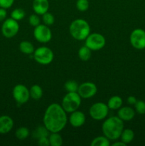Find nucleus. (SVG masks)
<instances>
[{"instance_id":"nucleus-20","label":"nucleus","mask_w":145,"mask_h":146,"mask_svg":"<svg viewBox=\"0 0 145 146\" xmlns=\"http://www.w3.org/2000/svg\"><path fill=\"white\" fill-rule=\"evenodd\" d=\"M19 50L23 54H34L35 48L30 41H23L19 44Z\"/></svg>"},{"instance_id":"nucleus-2","label":"nucleus","mask_w":145,"mask_h":146,"mask_svg":"<svg viewBox=\"0 0 145 146\" xmlns=\"http://www.w3.org/2000/svg\"><path fill=\"white\" fill-rule=\"evenodd\" d=\"M102 133L109 141H117L124 130V121L118 116L107 118L102 125Z\"/></svg>"},{"instance_id":"nucleus-8","label":"nucleus","mask_w":145,"mask_h":146,"mask_svg":"<svg viewBox=\"0 0 145 146\" xmlns=\"http://www.w3.org/2000/svg\"><path fill=\"white\" fill-rule=\"evenodd\" d=\"M109 113V108L105 103L98 102L92 104L89 110L91 118L95 121H102L106 118Z\"/></svg>"},{"instance_id":"nucleus-24","label":"nucleus","mask_w":145,"mask_h":146,"mask_svg":"<svg viewBox=\"0 0 145 146\" xmlns=\"http://www.w3.org/2000/svg\"><path fill=\"white\" fill-rule=\"evenodd\" d=\"M91 146H109L110 142L106 136H98L94 138L90 143Z\"/></svg>"},{"instance_id":"nucleus-28","label":"nucleus","mask_w":145,"mask_h":146,"mask_svg":"<svg viewBox=\"0 0 145 146\" xmlns=\"http://www.w3.org/2000/svg\"><path fill=\"white\" fill-rule=\"evenodd\" d=\"M75 5L78 11L84 12L89 9L90 3L88 0H77Z\"/></svg>"},{"instance_id":"nucleus-22","label":"nucleus","mask_w":145,"mask_h":146,"mask_svg":"<svg viewBox=\"0 0 145 146\" xmlns=\"http://www.w3.org/2000/svg\"><path fill=\"white\" fill-rule=\"evenodd\" d=\"M49 131L45 126H38L33 131L32 136L36 139H39L42 137H48L49 135Z\"/></svg>"},{"instance_id":"nucleus-18","label":"nucleus","mask_w":145,"mask_h":146,"mask_svg":"<svg viewBox=\"0 0 145 146\" xmlns=\"http://www.w3.org/2000/svg\"><path fill=\"white\" fill-rule=\"evenodd\" d=\"M134 133L132 129H129V128L124 129L120 135L121 141L125 143L126 145L130 143L134 140Z\"/></svg>"},{"instance_id":"nucleus-4","label":"nucleus","mask_w":145,"mask_h":146,"mask_svg":"<svg viewBox=\"0 0 145 146\" xmlns=\"http://www.w3.org/2000/svg\"><path fill=\"white\" fill-rule=\"evenodd\" d=\"M81 97L78 92H68L62 100V106L64 111L68 113L77 111L81 104Z\"/></svg>"},{"instance_id":"nucleus-26","label":"nucleus","mask_w":145,"mask_h":146,"mask_svg":"<svg viewBox=\"0 0 145 146\" xmlns=\"http://www.w3.org/2000/svg\"><path fill=\"white\" fill-rule=\"evenodd\" d=\"M25 11L21 8H16L13 10L11 13V18L16 21H20L25 17Z\"/></svg>"},{"instance_id":"nucleus-36","label":"nucleus","mask_w":145,"mask_h":146,"mask_svg":"<svg viewBox=\"0 0 145 146\" xmlns=\"http://www.w3.org/2000/svg\"><path fill=\"white\" fill-rule=\"evenodd\" d=\"M112 145L113 146H126L127 145L125 143H123L122 141H119V142H115L114 143H112Z\"/></svg>"},{"instance_id":"nucleus-14","label":"nucleus","mask_w":145,"mask_h":146,"mask_svg":"<svg viewBox=\"0 0 145 146\" xmlns=\"http://www.w3.org/2000/svg\"><path fill=\"white\" fill-rule=\"evenodd\" d=\"M14 121L10 116L3 115L0 116V134H7L12 130Z\"/></svg>"},{"instance_id":"nucleus-5","label":"nucleus","mask_w":145,"mask_h":146,"mask_svg":"<svg viewBox=\"0 0 145 146\" xmlns=\"http://www.w3.org/2000/svg\"><path fill=\"white\" fill-rule=\"evenodd\" d=\"M53 58V52L47 46L38 47L34 52V58L35 61L42 65H48L51 64Z\"/></svg>"},{"instance_id":"nucleus-7","label":"nucleus","mask_w":145,"mask_h":146,"mask_svg":"<svg viewBox=\"0 0 145 146\" xmlns=\"http://www.w3.org/2000/svg\"><path fill=\"white\" fill-rule=\"evenodd\" d=\"M1 31V34L5 38H13L19 31V24L18 21H16L12 18L6 19L2 23Z\"/></svg>"},{"instance_id":"nucleus-12","label":"nucleus","mask_w":145,"mask_h":146,"mask_svg":"<svg viewBox=\"0 0 145 146\" xmlns=\"http://www.w3.org/2000/svg\"><path fill=\"white\" fill-rule=\"evenodd\" d=\"M98 91L96 85L92 82H85L79 85L78 93L82 98H90L93 97Z\"/></svg>"},{"instance_id":"nucleus-19","label":"nucleus","mask_w":145,"mask_h":146,"mask_svg":"<svg viewBox=\"0 0 145 146\" xmlns=\"http://www.w3.org/2000/svg\"><path fill=\"white\" fill-rule=\"evenodd\" d=\"M30 93V97L31 98H33L34 100L36 101H38V100L41 99L43 96V94H44V91H43L42 88H41L40 86L38 85H34L31 87L29 90Z\"/></svg>"},{"instance_id":"nucleus-29","label":"nucleus","mask_w":145,"mask_h":146,"mask_svg":"<svg viewBox=\"0 0 145 146\" xmlns=\"http://www.w3.org/2000/svg\"><path fill=\"white\" fill-rule=\"evenodd\" d=\"M42 20L44 21V24L47 26H51L55 22V17L51 13H49L47 11L46 13L42 15Z\"/></svg>"},{"instance_id":"nucleus-13","label":"nucleus","mask_w":145,"mask_h":146,"mask_svg":"<svg viewBox=\"0 0 145 146\" xmlns=\"http://www.w3.org/2000/svg\"><path fill=\"white\" fill-rule=\"evenodd\" d=\"M85 115L82 111H75L71 113L69 117V122L72 126L75 128H79L83 125L85 123Z\"/></svg>"},{"instance_id":"nucleus-31","label":"nucleus","mask_w":145,"mask_h":146,"mask_svg":"<svg viewBox=\"0 0 145 146\" xmlns=\"http://www.w3.org/2000/svg\"><path fill=\"white\" fill-rule=\"evenodd\" d=\"M28 22H29L30 25L36 27L41 24V19H40L38 14H33L30 15L29 18H28Z\"/></svg>"},{"instance_id":"nucleus-11","label":"nucleus","mask_w":145,"mask_h":146,"mask_svg":"<svg viewBox=\"0 0 145 146\" xmlns=\"http://www.w3.org/2000/svg\"><path fill=\"white\" fill-rule=\"evenodd\" d=\"M130 44L134 48L142 50L145 48V31L142 29H136L132 31L129 36Z\"/></svg>"},{"instance_id":"nucleus-23","label":"nucleus","mask_w":145,"mask_h":146,"mask_svg":"<svg viewBox=\"0 0 145 146\" xmlns=\"http://www.w3.org/2000/svg\"><path fill=\"white\" fill-rule=\"evenodd\" d=\"M91 50L86 46H82L78 50V56L82 61H88L91 57Z\"/></svg>"},{"instance_id":"nucleus-27","label":"nucleus","mask_w":145,"mask_h":146,"mask_svg":"<svg viewBox=\"0 0 145 146\" xmlns=\"http://www.w3.org/2000/svg\"><path fill=\"white\" fill-rule=\"evenodd\" d=\"M78 86L79 85L77 81H74V80H69V81H66L64 85L65 89L68 92H78Z\"/></svg>"},{"instance_id":"nucleus-16","label":"nucleus","mask_w":145,"mask_h":146,"mask_svg":"<svg viewBox=\"0 0 145 146\" xmlns=\"http://www.w3.org/2000/svg\"><path fill=\"white\" fill-rule=\"evenodd\" d=\"M117 116L123 121H129L135 116V111L129 106L121 107L118 109Z\"/></svg>"},{"instance_id":"nucleus-9","label":"nucleus","mask_w":145,"mask_h":146,"mask_svg":"<svg viewBox=\"0 0 145 146\" xmlns=\"http://www.w3.org/2000/svg\"><path fill=\"white\" fill-rule=\"evenodd\" d=\"M34 36L35 39L40 43H48L52 38V32L48 26L41 24L34 27Z\"/></svg>"},{"instance_id":"nucleus-15","label":"nucleus","mask_w":145,"mask_h":146,"mask_svg":"<svg viewBox=\"0 0 145 146\" xmlns=\"http://www.w3.org/2000/svg\"><path fill=\"white\" fill-rule=\"evenodd\" d=\"M48 0H34L32 7L35 14L41 15L46 13L49 9Z\"/></svg>"},{"instance_id":"nucleus-25","label":"nucleus","mask_w":145,"mask_h":146,"mask_svg":"<svg viewBox=\"0 0 145 146\" xmlns=\"http://www.w3.org/2000/svg\"><path fill=\"white\" fill-rule=\"evenodd\" d=\"M29 130L26 127H19L17 128L15 132V136L16 137L17 139L20 140V141L25 140L26 138L29 136Z\"/></svg>"},{"instance_id":"nucleus-33","label":"nucleus","mask_w":145,"mask_h":146,"mask_svg":"<svg viewBox=\"0 0 145 146\" xmlns=\"http://www.w3.org/2000/svg\"><path fill=\"white\" fill-rule=\"evenodd\" d=\"M38 144L40 146H48L50 145L49 140L48 137H42V138L38 139Z\"/></svg>"},{"instance_id":"nucleus-6","label":"nucleus","mask_w":145,"mask_h":146,"mask_svg":"<svg viewBox=\"0 0 145 146\" xmlns=\"http://www.w3.org/2000/svg\"><path fill=\"white\" fill-rule=\"evenodd\" d=\"M106 44V40L103 35L99 33L90 34L85 38V46L91 51H99L102 49Z\"/></svg>"},{"instance_id":"nucleus-1","label":"nucleus","mask_w":145,"mask_h":146,"mask_svg":"<svg viewBox=\"0 0 145 146\" xmlns=\"http://www.w3.org/2000/svg\"><path fill=\"white\" fill-rule=\"evenodd\" d=\"M43 121L44 126L50 133H59L65 128L68 122L67 113L60 104H51L44 113Z\"/></svg>"},{"instance_id":"nucleus-3","label":"nucleus","mask_w":145,"mask_h":146,"mask_svg":"<svg viewBox=\"0 0 145 146\" xmlns=\"http://www.w3.org/2000/svg\"><path fill=\"white\" fill-rule=\"evenodd\" d=\"M71 36L78 41H83L90 34V27L83 19H77L71 22L69 27Z\"/></svg>"},{"instance_id":"nucleus-30","label":"nucleus","mask_w":145,"mask_h":146,"mask_svg":"<svg viewBox=\"0 0 145 146\" xmlns=\"http://www.w3.org/2000/svg\"><path fill=\"white\" fill-rule=\"evenodd\" d=\"M135 111L137 113L140 114V115H143L145 114V102L142 100H139L136 101V104H134Z\"/></svg>"},{"instance_id":"nucleus-10","label":"nucleus","mask_w":145,"mask_h":146,"mask_svg":"<svg viewBox=\"0 0 145 146\" xmlns=\"http://www.w3.org/2000/svg\"><path fill=\"white\" fill-rule=\"evenodd\" d=\"M13 98L19 105L28 102L30 98L29 90L23 84H17L14 87L12 91Z\"/></svg>"},{"instance_id":"nucleus-32","label":"nucleus","mask_w":145,"mask_h":146,"mask_svg":"<svg viewBox=\"0 0 145 146\" xmlns=\"http://www.w3.org/2000/svg\"><path fill=\"white\" fill-rule=\"evenodd\" d=\"M15 0H0V7L5 9L11 8L14 4Z\"/></svg>"},{"instance_id":"nucleus-34","label":"nucleus","mask_w":145,"mask_h":146,"mask_svg":"<svg viewBox=\"0 0 145 146\" xmlns=\"http://www.w3.org/2000/svg\"><path fill=\"white\" fill-rule=\"evenodd\" d=\"M7 9L0 7V22L4 21V20H5L6 19H7Z\"/></svg>"},{"instance_id":"nucleus-35","label":"nucleus","mask_w":145,"mask_h":146,"mask_svg":"<svg viewBox=\"0 0 145 146\" xmlns=\"http://www.w3.org/2000/svg\"><path fill=\"white\" fill-rule=\"evenodd\" d=\"M127 101L128 104H129V105L134 106V104H136V101H137V99H136V97L134 96H129L127 98Z\"/></svg>"},{"instance_id":"nucleus-21","label":"nucleus","mask_w":145,"mask_h":146,"mask_svg":"<svg viewBox=\"0 0 145 146\" xmlns=\"http://www.w3.org/2000/svg\"><path fill=\"white\" fill-rule=\"evenodd\" d=\"M48 140L51 146H61L63 144V138L59 133H51L48 135Z\"/></svg>"},{"instance_id":"nucleus-17","label":"nucleus","mask_w":145,"mask_h":146,"mask_svg":"<svg viewBox=\"0 0 145 146\" xmlns=\"http://www.w3.org/2000/svg\"><path fill=\"white\" fill-rule=\"evenodd\" d=\"M122 104H123V101L121 97L118 96H113L108 100L107 105L109 109L118 110L122 106Z\"/></svg>"}]
</instances>
